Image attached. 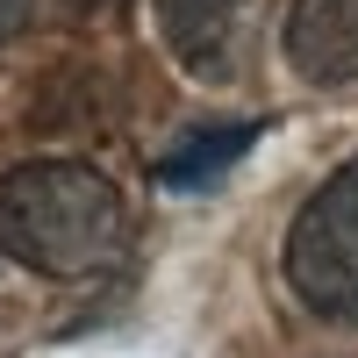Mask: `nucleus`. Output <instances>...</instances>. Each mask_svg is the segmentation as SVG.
Instances as JSON below:
<instances>
[{
  "mask_svg": "<svg viewBox=\"0 0 358 358\" xmlns=\"http://www.w3.org/2000/svg\"><path fill=\"white\" fill-rule=\"evenodd\" d=\"M0 251L43 280H101L129 251V201L79 158H29L0 179Z\"/></svg>",
  "mask_w": 358,
  "mask_h": 358,
  "instance_id": "nucleus-1",
  "label": "nucleus"
},
{
  "mask_svg": "<svg viewBox=\"0 0 358 358\" xmlns=\"http://www.w3.org/2000/svg\"><path fill=\"white\" fill-rule=\"evenodd\" d=\"M280 273L322 322H358V158H344L287 222Z\"/></svg>",
  "mask_w": 358,
  "mask_h": 358,
  "instance_id": "nucleus-2",
  "label": "nucleus"
},
{
  "mask_svg": "<svg viewBox=\"0 0 358 358\" xmlns=\"http://www.w3.org/2000/svg\"><path fill=\"white\" fill-rule=\"evenodd\" d=\"M280 50L308 86H351L358 79V0H294Z\"/></svg>",
  "mask_w": 358,
  "mask_h": 358,
  "instance_id": "nucleus-3",
  "label": "nucleus"
},
{
  "mask_svg": "<svg viewBox=\"0 0 358 358\" xmlns=\"http://www.w3.org/2000/svg\"><path fill=\"white\" fill-rule=\"evenodd\" d=\"M244 8L251 0H158V36L187 72L222 79L244 36Z\"/></svg>",
  "mask_w": 358,
  "mask_h": 358,
  "instance_id": "nucleus-4",
  "label": "nucleus"
},
{
  "mask_svg": "<svg viewBox=\"0 0 358 358\" xmlns=\"http://www.w3.org/2000/svg\"><path fill=\"white\" fill-rule=\"evenodd\" d=\"M258 143V122H215V129H194V136H179V151L158 158V187L172 194H201L208 179H222L236 158H244Z\"/></svg>",
  "mask_w": 358,
  "mask_h": 358,
  "instance_id": "nucleus-5",
  "label": "nucleus"
},
{
  "mask_svg": "<svg viewBox=\"0 0 358 358\" xmlns=\"http://www.w3.org/2000/svg\"><path fill=\"white\" fill-rule=\"evenodd\" d=\"M29 22H36V0H0V43H15Z\"/></svg>",
  "mask_w": 358,
  "mask_h": 358,
  "instance_id": "nucleus-6",
  "label": "nucleus"
},
{
  "mask_svg": "<svg viewBox=\"0 0 358 358\" xmlns=\"http://www.w3.org/2000/svg\"><path fill=\"white\" fill-rule=\"evenodd\" d=\"M72 8H108V0H72Z\"/></svg>",
  "mask_w": 358,
  "mask_h": 358,
  "instance_id": "nucleus-7",
  "label": "nucleus"
}]
</instances>
